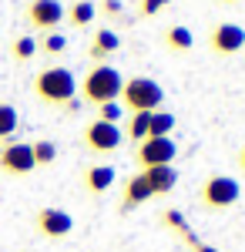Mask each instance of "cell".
I'll return each mask as SVG.
<instances>
[{
	"mask_svg": "<svg viewBox=\"0 0 245 252\" xmlns=\"http://www.w3.org/2000/svg\"><path fill=\"white\" fill-rule=\"evenodd\" d=\"M121 88H124V78H121V71L111 67V64H94V67L88 71L84 84H81V91H84V97H88L91 104L118 101V97H121Z\"/></svg>",
	"mask_w": 245,
	"mask_h": 252,
	"instance_id": "1",
	"label": "cell"
},
{
	"mask_svg": "<svg viewBox=\"0 0 245 252\" xmlns=\"http://www.w3.org/2000/svg\"><path fill=\"white\" fill-rule=\"evenodd\" d=\"M34 91L47 104H67L77 91V81L67 67H44L37 78H34Z\"/></svg>",
	"mask_w": 245,
	"mask_h": 252,
	"instance_id": "2",
	"label": "cell"
},
{
	"mask_svg": "<svg viewBox=\"0 0 245 252\" xmlns=\"http://www.w3.org/2000/svg\"><path fill=\"white\" fill-rule=\"evenodd\" d=\"M121 97L131 111H158V104L165 101V91L154 78H131L124 81L121 88Z\"/></svg>",
	"mask_w": 245,
	"mask_h": 252,
	"instance_id": "3",
	"label": "cell"
},
{
	"mask_svg": "<svg viewBox=\"0 0 245 252\" xmlns=\"http://www.w3.org/2000/svg\"><path fill=\"white\" fill-rule=\"evenodd\" d=\"M239 195H242L239 182L228 178V175H212L202 185V202H205L208 209H228V205L239 202Z\"/></svg>",
	"mask_w": 245,
	"mask_h": 252,
	"instance_id": "4",
	"label": "cell"
},
{
	"mask_svg": "<svg viewBox=\"0 0 245 252\" xmlns=\"http://www.w3.org/2000/svg\"><path fill=\"white\" fill-rule=\"evenodd\" d=\"M37 168L34 165V152L27 141H7L0 148V172L3 175H31Z\"/></svg>",
	"mask_w": 245,
	"mask_h": 252,
	"instance_id": "5",
	"label": "cell"
},
{
	"mask_svg": "<svg viewBox=\"0 0 245 252\" xmlns=\"http://www.w3.org/2000/svg\"><path fill=\"white\" fill-rule=\"evenodd\" d=\"M84 141H88V148L91 152H118L121 148V141H124V135H121V128L118 125H108V121H91L88 128H84Z\"/></svg>",
	"mask_w": 245,
	"mask_h": 252,
	"instance_id": "6",
	"label": "cell"
},
{
	"mask_svg": "<svg viewBox=\"0 0 245 252\" xmlns=\"http://www.w3.org/2000/svg\"><path fill=\"white\" fill-rule=\"evenodd\" d=\"M178 155L171 138H145L138 145V165L141 168H154V165H171Z\"/></svg>",
	"mask_w": 245,
	"mask_h": 252,
	"instance_id": "7",
	"label": "cell"
},
{
	"mask_svg": "<svg viewBox=\"0 0 245 252\" xmlns=\"http://www.w3.org/2000/svg\"><path fill=\"white\" fill-rule=\"evenodd\" d=\"M34 225H37L40 235H47V239H64V235H71V229H74V219L64 212V209H40L37 215H34Z\"/></svg>",
	"mask_w": 245,
	"mask_h": 252,
	"instance_id": "8",
	"label": "cell"
},
{
	"mask_svg": "<svg viewBox=\"0 0 245 252\" xmlns=\"http://www.w3.org/2000/svg\"><path fill=\"white\" fill-rule=\"evenodd\" d=\"M27 20L37 31H54L64 20V7H61V0H31L27 3Z\"/></svg>",
	"mask_w": 245,
	"mask_h": 252,
	"instance_id": "9",
	"label": "cell"
},
{
	"mask_svg": "<svg viewBox=\"0 0 245 252\" xmlns=\"http://www.w3.org/2000/svg\"><path fill=\"white\" fill-rule=\"evenodd\" d=\"M212 47L218 54H239L245 47V31L239 24H215L212 31Z\"/></svg>",
	"mask_w": 245,
	"mask_h": 252,
	"instance_id": "10",
	"label": "cell"
},
{
	"mask_svg": "<svg viewBox=\"0 0 245 252\" xmlns=\"http://www.w3.org/2000/svg\"><path fill=\"white\" fill-rule=\"evenodd\" d=\"M141 175H145V182L151 185L154 195H168L175 189V182H178V172L171 165H154V168H145Z\"/></svg>",
	"mask_w": 245,
	"mask_h": 252,
	"instance_id": "11",
	"label": "cell"
},
{
	"mask_svg": "<svg viewBox=\"0 0 245 252\" xmlns=\"http://www.w3.org/2000/svg\"><path fill=\"white\" fill-rule=\"evenodd\" d=\"M114 185V168L111 165H91L88 172H84V189L91 195H101V192H108Z\"/></svg>",
	"mask_w": 245,
	"mask_h": 252,
	"instance_id": "12",
	"label": "cell"
},
{
	"mask_svg": "<svg viewBox=\"0 0 245 252\" xmlns=\"http://www.w3.org/2000/svg\"><path fill=\"white\" fill-rule=\"evenodd\" d=\"M151 195H154V192H151V185L145 182V175L138 172V175L131 178V182H128V189H124V209H134V205L148 202Z\"/></svg>",
	"mask_w": 245,
	"mask_h": 252,
	"instance_id": "13",
	"label": "cell"
},
{
	"mask_svg": "<svg viewBox=\"0 0 245 252\" xmlns=\"http://www.w3.org/2000/svg\"><path fill=\"white\" fill-rule=\"evenodd\" d=\"M118 47H121V37H118L114 31H108V27H104V31H97V34H94V44H91V58H94V61H104L108 54H114Z\"/></svg>",
	"mask_w": 245,
	"mask_h": 252,
	"instance_id": "14",
	"label": "cell"
},
{
	"mask_svg": "<svg viewBox=\"0 0 245 252\" xmlns=\"http://www.w3.org/2000/svg\"><path fill=\"white\" fill-rule=\"evenodd\" d=\"M171 128H175V115L171 111H151L148 138H171Z\"/></svg>",
	"mask_w": 245,
	"mask_h": 252,
	"instance_id": "15",
	"label": "cell"
},
{
	"mask_svg": "<svg viewBox=\"0 0 245 252\" xmlns=\"http://www.w3.org/2000/svg\"><path fill=\"white\" fill-rule=\"evenodd\" d=\"M165 40H168L171 51H188L191 44H195V37H191L188 27H182V24H175V27H168V34H165Z\"/></svg>",
	"mask_w": 245,
	"mask_h": 252,
	"instance_id": "16",
	"label": "cell"
},
{
	"mask_svg": "<svg viewBox=\"0 0 245 252\" xmlns=\"http://www.w3.org/2000/svg\"><path fill=\"white\" fill-rule=\"evenodd\" d=\"M67 17H71L74 27H88V24L94 20V3H91V0H77L74 7L67 10Z\"/></svg>",
	"mask_w": 245,
	"mask_h": 252,
	"instance_id": "17",
	"label": "cell"
},
{
	"mask_svg": "<svg viewBox=\"0 0 245 252\" xmlns=\"http://www.w3.org/2000/svg\"><path fill=\"white\" fill-rule=\"evenodd\" d=\"M14 131H17V108L0 101V141H7Z\"/></svg>",
	"mask_w": 245,
	"mask_h": 252,
	"instance_id": "18",
	"label": "cell"
},
{
	"mask_svg": "<svg viewBox=\"0 0 245 252\" xmlns=\"http://www.w3.org/2000/svg\"><path fill=\"white\" fill-rule=\"evenodd\" d=\"M31 152H34V165H51V161H54L57 158V145L54 141H47V138H40V141H34V145H31Z\"/></svg>",
	"mask_w": 245,
	"mask_h": 252,
	"instance_id": "19",
	"label": "cell"
},
{
	"mask_svg": "<svg viewBox=\"0 0 245 252\" xmlns=\"http://www.w3.org/2000/svg\"><path fill=\"white\" fill-rule=\"evenodd\" d=\"M148 125H151V111H134L131 125H128V135H131L134 141H145V138H148Z\"/></svg>",
	"mask_w": 245,
	"mask_h": 252,
	"instance_id": "20",
	"label": "cell"
},
{
	"mask_svg": "<svg viewBox=\"0 0 245 252\" xmlns=\"http://www.w3.org/2000/svg\"><path fill=\"white\" fill-rule=\"evenodd\" d=\"M10 51H14V58H17V61H31L34 54H37V40L31 37V34H24V37L14 40V47H10Z\"/></svg>",
	"mask_w": 245,
	"mask_h": 252,
	"instance_id": "21",
	"label": "cell"
},
{
	"mask_svg": "<svg viewBox=\"0 0 245 252\" xmlns=\"http://www.w3.org/2000/svg\"><path fill=\"white\" fill-rule=\"evenodd\" d=\"M121 101H104V104H97V118L101 121H108V125H118L121 121Z\"/></svg>",
	"mask_w": 245,
	"mask_h": 252,
	"instance_id": "22",
	"label": "cell"
},
{
	"mask_svg": "<svg viewBox=\"0 0 245 252\" xmlns=\"http://www.w3.org/2000/svg\"><path fill=\"white\" fill-rule=\"evenodd\" d=\"M40 47H44L47 54H64V51H67V37H64V34H47Z\"/></svg>",
	"mask_w": 245,
	"mask_h": 252,
	"instance_id": "23",
	"label": "cell"
},
{
	"mask_svg": "<svg viewBox=\"0 0 245 252\" xmlns=\"http://www.w3.org/2000/svg\"><path fill=\"white\" fill-rule=\"evenodd\" d=\"M165 222H168L171 229H178L182 235L188 232V222H185V215H182V212H175V209H168V212H165Z\"/></svg>",
	"mask_w": 245,
	"mask_h": 252,
	"instance_id": "24",
	"label": "cell"
},
{
	"mask_svg": "<svg viewBox=\"0 0 245 252\" xmlns=\"http://www.w3.org/2000/svg\"><path fill=\"white\" fill-rule=\"evenodd\" d=\"M168 3H171V0H141V14H145V17H154V14L165 10Z\"/></svg>",
	"mask_w": 245,
	"mask_h": 252,
	"instance_id": "25",
	"label": "cell"
},
{
	"mask_svg": "<svg viewBox=\"0 0 245 252\" xmlns=\"http://www.w3.org/2000/svg\"><path fill=\"white\" fill-rule=\"evenodd\" d=\"M185 239H188V246H191L195 252H218V249H212V246H205V242H198L191 232H185Z\"/></svg>",
	"mask_w": 245,
	"mask_h": 252,
	"instance_id": "26",
	"label": "cell"
},
{
	"mask_svg": "<svg viewBox=\"0 0 245 252\" xmlns=\"http://www.w3.org/2000/svg\"><path fill=\"white\" fill-rule=\"evenodd\" d=\"M121 0H104V14H121Z\"/></svg>",
	"mask_w": 245,
	"mask_h": 252,
	"instance_id": "27",
	"label": "cell"
},
{
	"mask_svg": "<svg viewBox=\"0 0 245 252\" xmlns=\"http://www.w3.org/2000/svg\"><path fill=\"white\" fill-rule=\"evenodd\" d=\"M239 161H242V168H245V148H242V155H239Z\"/></svg>",
	"mask_w": 245,
	"mask_h": 252,
	"instance_id": "28",
	"label": "cell"
},
{
	"mask_svg": "<svg viewBox=\"0 0 245 252\" xmlns=\"http://www.w3.org/2000/svg\"><path fill=\"white\" fill-rule=\"evenodd\" d=\"M225 3H235V0H225Z\"/></svg>",
	"mask_w": 245,
	"mask_h": 252,
	"instance_id": "29",
	"label": "cell"
}]
</instances>
